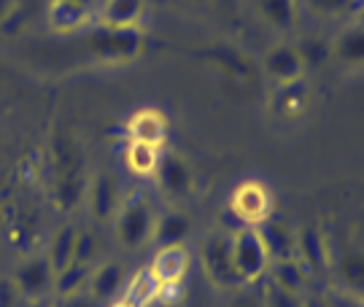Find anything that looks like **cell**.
I'll use <instances>...</instances> for the list:
<instances>
[{
	"instance_id": "17",
	"label": "cell",
	"mask_w": 364,
	"mask_h": 307,
	"mask_svg": "<svg viewBox=\"0 0 364 307\" xmlns=\"http://www.w3.org/2000/svg\"><path fill=\"white\" fill-rule=\"evenodd\" d=\"M156 291H159V281L151 275L149 267H141L132 275H127L119 299L127 302L130 307H151L156 302Z\"/></svg>"
},
{
	"instance_id": "31",
	"label": "cell",
	"mask_w": 364,
	"mask_h": 307,
	"mask_svg": "<svg viewBox=\"0 0 364 307\" xmlns=\"http://www.w3.org/2000/svg\"><path fill=\"white\" fill-rule=\"evenodd\" d=\"M25 305L27 302L19 294L14 278H0V307H25Z\"/></svg>"
},
{
	"instance_id": "13",
	"label": "cell",
	"mask_w": 364,
	"mask_h": 307,
	"mask_svg": "<svg viewBox=\"0 0 364 307\" xmlns=\"http://www.w3.org/2000/svg\"><path fill=\"white\" fill-rule=\"evenodd\" d=\"M267 278H270L275 291L297 296V299L305 296L308 283H311V275L305 272V267L299 264L294 256H289V259H275L273 264H270V269H267Z\"/></svg>"
},
{
	"instance_id": "23",
	"label": "cell",
	"mask_w": 364,
	"mask_h": 307,
	"mask_svg": "<svg viewBox=\"0 0 364 307\" xmlns=\"http://www.w3.org/2000/svg\"><path fill=\"white\" fill-rule=\"evenodd\" d=\"M159 156L162 151L156 146H146V143H127V151H124V162L127 170L138 178H154L156 165H159Z\"/></svg>"
},
{
	"instance_id": "12",
	"label": "cell",
	"mask_w": 364,
	"mask_h": 307,
	"mask_svg": "<svg viewBox=\"0 0 364 307\" xmlns=\"http://www.w3.org/2000/svg\"><path fill=\"white\" fill-rule=\"evenodd\" d=\"M84 203L90 208V216L95 221H111L114 213H117V205H119V192H117V183L111 176L105 173H97L87 181V189H84Z\"/></svg>"
},
{
	"instance_id": "7",
	"label": "cell",
	"mask_w": 364,
	"mask_h": 307,
	"mask_svg": "<svg viewBox=\"0 0 364 307\" xmlns=\"http://www.w3.org/2000/svg\"><path fill=\"white\" fill-rule=\"evenodd\" d=\"M90 46L97 57H105V60H130L135 57L141 46H144V38L135 30H105V27H97L90 33Z\"/></svg>"
},
{
	"instance_id": "28",
	"label": "cell",
	"mask_w": 364,
	"mask_h": 307,
	"mask_svg": "<svg viewBox=\"0 0 364 307\" xmlns=\"http://www.w3.org/2000/svg\"><path fill=\"white\" fill-rule=\"evenodd\" d=\"M97 251H100V240L92 230H78L76 237V251H73V262L78 264H90L95 267V259H97Z\"/></svg>"
},
{
	"instance_id": "9",
	"label": "cell",
	"mask_w": 364,
	"mask_h": 307,
	"mask_svg": "<svg viewBox=\"0 0 364 307\" xmlns=\"http://www.w3.org/2000/svg\"><path fill=\"white\" fill-rule=\"evenodd\" d=\"M262 70H264L267 78H273L278 87H284V84H291V81L305 78L308 65H305L297 46L278 43V46L264 51V57H262Z\"/></svg>"
},
{
	"instance_id": "11",
	"label": "cell",
	"mask_w": 364,
	"mask_h": 307,
	"mask_svg": "<svg viewBox=\"0 0 364 307\" xmlns=\"http://www.w3.org/2000/svg\"><path fill=\"white\" fill-rule=\"evenodd\" d=\"M192 267V254L186 243H176V245H162L154 251V259H151V275H154L159 283H183L186 272Z\"/></svg>"
},
{
	"instance_id": "30",
	"label": "cell",
	"mask_w": 364,
	"mask_h": 307,
	"mask_svg": "<svg viewBox=\"0 0 364 307\" xmlns=\"http://www.w3.org/2000/svg\"><path fill=\"white\" fill-rule=\"evenodd\" d=\"M181 299H183V283H159L156 305L176 307V305H181Z\"/></svg>"
},
{
	"instance_id": "33",
	"label": "cell",
	"mask_w": 364,
	"mask_h": 307,
	"mask_svg": "<svg viewBox=\"0 0 364 307\" xmlns=\"http://www.w3.org/2000/svg\"><path fill=\"white\" fill-rule=\"evenodd\" d=\"M90 296L87 294H78V296H70V299H54L49 307H90Z\"/></svg>"
},
{
	"instance_id": "32",
	"label": "cell",
	"mask_w": 364,
	"mask_h": 307,
	"mask_svg": "<svg viewBox=\"0 0 364 307\" xmlns=\"http://www.w3.org/2000/svg\"><path fill=\"white\" fill-rule=\"evenodd\" d=\"M230 307H267L264 291H257V286H246V289H240L237 299Z\"/></svg>"
},
{
	"instance_id": "21",
	"label": "cell",
	"mask_w": 364,
	"mask_h": 307,
	"mask_svg": "<svg viewBox=\"0 0 364 307\" xmlns=\"http://www.w3.org/2000/svg\"><path fill=\"white\" fill-rule=\"evenodd\" d=\"M259 16L278 33H291L297 27V0H257Z\"/></svg>"
},
{
	"instance_id": "14",
	"label": "cell",
	"mask_w": 364,
	"mask_h": 307,
	"mask_svg": "<svg viewBox=\"0 0 364 307\" xmlns=\"http://www.w3.org/2000/svg\"><path fill=\"white\" fill-rule=\"evenodd\" d=\"M156 186L170 197H181L189 192L192 186V170L183 162V156H178L176 151H168L159 156V165H156Z\"/></svg>"
},
{
	"instance_id": "2",
	"label": "cell",
	"mask_w": 364,
	"mask_h": 307,
	"mask_svg": "<svg viewBox=\"0 0 364 307\" xmlns=\"http://www.w3.org/2000/svg\"><path fill=\"white\" fill-rule=\"evenodd\" d=\"M273 264L270 251L262 240L257 227H237L232 232V267L243 286H257L267 278V269Z\"/></svg>"
},
{
	"instance_id": "22",
	"label": "cell",
	"mask_w": 364,
	"mask_h": 307,
	"mask_svg": "<svg viewBox=\"0 0 364 307\" xmlns=\"http://www.w3.org/2000/svg\"><path fill=\"white\" fill-rule=\"evenodd\" d=\"M90 264H78V262H70L65 269H60L54 275V286L52 294L57 299H70V296H78L87 291V283H90Z\"/></svg>"
},
{
	"instance_id": "10",
	"label": "cell",
	"mask_w": 364,
	"mask_h": 307,
	"mask_svg": "<svg viewBox=\"0 0 364 307\" xmlns=\"http://www.w3.org/2000/svg\"><path fill=\"white\" fill-rule=\"evenodd\" d=\"M127 281V267L122 262H100L95 264L90 272V283H87V291L92 305H100V302H114L122 294V286Z\"/></svg>"
},
{
	"instance_id": "26",
	"label": "cell",
	"mask_w": 364,
	"mask_h": 307,
	"mask_svg": "<svg viewBox=\"0 0 364 307\" xmlns=\"http://www.w3.org/2000/svg\"><path fill=\"white\" fill-rule=\"evenodd\" d=\"M305 6L318 16L326 19H338V16H348L359 9V0H305Z\"/></svg>"
},
{
	"instance_id": "29",
	"label": "cell",
	"mask_w": 364,
	"mask_h": 307,
	"mask_svg": "<svg viewBox=\"0 0 364 307\" xmlns=\"http://www.w3.org/2000/svg\"><path fill=\"white\" fill-rule=\"evenodd\" d=\"M326 307H364L362 294H353L343 286H329L324 294H321Z\"/></svg>"
},
{
	"instance_id": "3",
	"label": "cell",
	"mask_w": 364,
	"mask_h": 307,
	"mask_svg": "<svg viewBox=\"0 0 364 307\" xmlns=\"http://www.w3.org/2000/svg\"><path fill=\"white\" fill-rule=\"evenodd\" d=\"M200 264L205 278L216 289H224V291L246 289L232 267V232H210L200 245Z\"/></svg>"
},
{
	"instance_id": "27",
	"label": "cell",
	"mask_w": 364,
	"mask_h": 307,
	"mask_svg": "<svg viewBox=\"0 0 364 307\" xmlns=\"http://www.w3.org/2000/svg\"><path fill=\"white\" fill-rule=\"evenodd\" d=\"M340 278H343V289H348L353 294H362V286H364V278H362V256L359 251H353L343 259V264H340Z\"/></svg>"
},
{
	"instance_id": "24",
	"label": "cell",
	"mask_w": 364,
	"mask_h": 307,
	"mask_svg": "<svg viewBox=\"0 0 364 307\" xmlns=\"http://www.w3.org/2000/svg\"><path fill=\"white\" fill-rule=\"evenodd\" d=\"M305 108H308V84H305V78L284 84L281 92H278V114L284 119H299V116H305Z\"/></svg>"
},
{
	"instance_id": "4",
	"label": "cell",
	"mask_w": 364,
	"mask_h": 307,
	"mask_svg": "<svg viewBox=\"0 0 364 307\" xmlns=\"http://www.w3.org/2000/svg\"><path fill=\"white\" fill-rule=\"evenodd\" d=\"M230 210L240 227H259L273 213V200L267 186L259 181H243L230 197Z\"/></svg>"
},
{
	"instance_id": "34",
	"label": "cell",
	"mask_w": 364,
	"mask_h": 307,
	"mask_svg": "<svg viewBox=\"0 0 364 307\" xmlns=\"http://www.w3.org/2000/svg\"><path fill=\"white\" fill-rule=\"evenodd\" d=\"M299 307H326V305H324V299H321V294H308V296H302Z\"/></svg>"
},
{
	"instance_id": "18",
	"label": "cell",
	"mask_w": 364,
	"mask_h": 307,
	"mask_svg": "<svg viewBox=\"0 0 364 307\" xmlns=\"http://www.w3.org/2000/svg\"><path fill=\"white\" fill-rule=\"evenodd\" d=\"M76 237H78V227H73V224H63V227H57V230L52 232L43 256H46V262H49V267H52L54 275L73 262Z\"/></svg>"
},
{
	"instance_id": "36",
	"label": "cell",
	"mask_w": 364,
	"mask_h": 307,
	"mask_svg": "<svg viewBox=\"0 0 364 307\" xmlns=\"http://www.w3.org/2000/svg\"><path fill=\"white\" fill-rule=\"evenodd\" d=\"M108 307H130L127 302H122V299H114V302H108Z\"/></svg>"
},
{
	"instance_id": "5",
	"label": "cell",
	"mask_w": 364,
	"mask_h": 307,
	"mask_svg": "<svg viewBox=\"0 0 364 307\" xmlns=\"http://www.w3.org/2000/svg\"><path fill=\"white\" fill-rule=\"evenodd\" d=\"M11 278L27 305H41L46 296L52 294L54 272L43 254L27 256L25 262L16 267V272H14Z\"/></svg>"
},
{
	"instance_id": "35",
	"label": "cell",
	"mask_w": 364,
	"mask_h": 307,
	"mask_svg": "<svg viewBox=\"0 0 364 307\" xmlns=\"http://www.w3.org/2000/svg\"><path fill=\"white\" fill-rule=\"evenodd\" d=\"M219 9H224V11H232L235 6H237V0H213Z\"/></svg>"
},
{
	"instance_id": "1",
	"label": "cell",
	"mask_w": 364,
	"mask_h": 307,
	"mask_svg": "<svg viewBox=\"0 0 364 307\" xmlns=\"http://www.w3.org/2000/svg\"><path fill=\"white\" fill-rule=\"evenodd\" d=\"M156 208H154V197L135 186L127 194L119 197L117 213L111 218L114 224V237L122 248L127 251H138L144 245L151 243V235H154V224H156Z\"/></svg>"
},
{
	"instance_id": "19",
	"label": "cell",
	"mask_w": 364,
	"mask_h": 307,
	"mask_svg": "<svg viewBox=\"0 0 364 307\" xmlns=\"http://www.w3.org/2000/svg\"><path fill=\"white\" fill-rule=\"evenodd\" d=\"M192 230V221L181 210H168V213H159L154 224V235H151V243L156 248L162 245H176L186 243V235Z\"/></svg>"
},
{
	"instance_id": "6",
	"label": "cell",
	"mask_w": 364,
	"mask_h": 307,
	"mask_svg": "<svg viewBox=\"0 0 364 307\" xmlns=\"http://www.w3.org/2000/svg\"><path fill=\"white\" fill-rule=\"evenodd\" d=\"M294 259L305 267V272L311 278L329 269V264H332L329 240H326V232L318 224H305V227L294 230Z\"/></svg>"
},
{
	"instance_id": "25",
	"label": "cell",
	"mask_w": 364,
	"mask_h": 307,
	"mask_svg": "<svg viewBox=\"0 0 364 307\" xmlns=\"http://www.w3.org/2000/svg\"><path fill=\"white\" fill-rule=\"evenodd\" d=\"M335 57H340L346 65H359L364 60V33L359 25L346 27V33L335 43Z\"/></svg>"
},
{
	"instance_id": "16",
	"label": "cell",
	"mask_w": 364,
	"mask_h": 307,
	"mask_svg": "<svg viewBox=\"0 0 364 307\" xmlns=\"http://www.w3.org/2000/svg\"><path fill=\"white\" fill-rule=\"evenodd\" d=\"M127 132H130V141L162 149V143L168 138V119L156 108H144V111L132 114Z\"/></svg>"
},
{
	"instance_id": "15",
	"label": "cell",
	"mask_w": 364,
	"mask_h": 307,
	"mask_svg": "<svg viewBox=\"0 0 364 307\" xmlns=\"http://www.w3.org/2000/svg\"><path fill=\"white\" fill-rule=\"evenodd\" d=\"M146 11V0H103L97 22L105 30H135Z\"/></svg>"
},
{
	"instance_id": "8",
	"label": "cell",
	"mask_w": 364,
	"mask_h": 307,
	"mask_svg": "<svg viewBox=\"0 0 364 307\" xmlns=\"http://www.w3.org/2000/svg\"><path fill=\"white\" fill-rule=\"evenodd\" d=\"M95 22L90 0H49L46 6V25L54 33H78V30H90Z\"/></svg>"
},
{
	"instance_id": "20",
	"label": "cell",
	"mask_w": 364,
	"mask_h": 307,
	"mask_svg": "<svg viewBox=\"0 0 364 307\" xmlns=\"http://www.w3.org/2000/svg\"><path fill=\"white\" fill-rule=\"evenodd\" d=\"M257 230H259L262 240L267 245L273 262L275 259L294 256V230H289L287 221H281V218H264Z\"/></svg>"
}]
</instances>
